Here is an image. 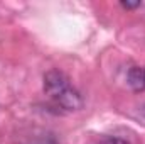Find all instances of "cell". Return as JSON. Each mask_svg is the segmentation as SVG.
I'll use <instances>...</instances> for the list:
<instances>
[{"instance_id": "cell-2", "label": "cell", "mask_w": 145, "mask_h": 144, "mask_svg": "<svg viewBox=\"0 0 145 144\" xmlns=\"http://www.w3.org/2000/svg\"><path fill=\"white\" fill-rule=\"evenodd\" d=\"M128 85L132 87V90L135 92H142L145 90V70L144 68H132L128 71Z\"/></svg>"}, {"instance_id": "cell-4", "label": "cell", "mask_w": 145, "mask_h": 144, "mask_svg": "<svg viewBox=\"0 0 145 144\" xmlns=\"http://www.w3.org/2000/svg\"><path fill=\"white\" fill-rule=\"evenodd\" d=\"M121 7H125V9H135V7H140V2H121Z\"/></svg>"}, {"instance_id": "cell-3", "label": "cell", "mask_w": 145, "mask_h": 144, "mask_svg": "<svg viewBox=\"0 0 145 144\" xmlns=\"http://www.w3.org/2000/svg\"><path fill=\"white\" fill-rule=\"evenodd\" d=\"M100 144H128L125 139H120V137H110V139H105Z\"/></svg>"}, {"instance_id": "cell-1", "label": "cell", "mask_w": 145, "mask_h": 144, "mask_svg": "<svg viewBox=\"0 0 145 144\" xmlns=\"http://www.w3.org/2000/svg\"><path fill=\"white\" fill-rule=\"evenodd\" d=\"M44 92L47 97L64 110H78L83 105L79 92L74 88L69 78L57 70H51L44 76Z\"/></svg>"}]
</instances>
